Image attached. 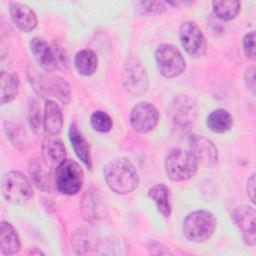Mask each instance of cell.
I'll use <instances>...</instances> for the list:
<instances>
[{
  "mask_svg": "<svg viewBox=\"0 0 256 256\" xmlns=\"http://www.w3.org/2000/svg\"><path fill=\"white\" fill-rule=\"evenodd\" d=\"M167 5H172V6H187V5H190L192 4L191 1H175V2H166Z\"/></svg>",
  "mask_w": 256,
  "mask_h": 256,
  "instance_id": "e575fe53",
  "label": "cell"
},
{
  "mask_svg": "<svg viewBox=\"0 0 256 256\" xmlns=\"http://www.w3.org/2000/svg\"><path fill=\"white\" fill-rule=\"evenodd\" d=\"M213 13L221 20L230 21L234 19L241 8V3L239 1H213L212 2Z\"/></svg>",
  "mask_w": 256,
  "mask_h": 256,
  "instance_id": "d4e9b609",
  "label": "cell"
},
{
  "mask_svg": "<svg viewBox=\"0 0 256 256\" xmlns=\"http://www.w3.org/2000/svg\"><path fill=\"white\" fill-rule=\"evenodd\" d=\"M180 42L188 55L200 58L206 53L207 42L200 27L193 21H185L179 29Z\"/></svg>",
  "mask_w": 256,
  "mask_h": 256,
  "instance_id": "ba28073f",
  "label": "cell"
},
{
  "mask_svg": "<svg viewBox=\"0 0 256 256\" xmlns=\"http://www.w3.org/2000/svg\"><path fill=\"white\" fill-rule=\"evenodd\" d=\"M37 248H33L31 251H30V253L33 255V254H37V255H40V254H44L42 251H40V250H36Z\"/></svg>",
  "mask_w": 256,
  "mask_h": 256,
  "instance_id": "d590c367",
  "label": "cell"
},
{
  "mask_svg": "<svg viewBox=\"0 0 256 256\" xmlns=\"http://www.w3.org/2000/svg\"><path fill=\"white\" fill-rule=\"evenodd\" d=\"M206 123L211 131L215 133H224L232 127L233 117L227 110L219 108L208 115Z\"/></svg>",
  "mask_w": 256,
  "mask_h": 256,
  "instance_id": "cb8c5ba5",
  "label": "cell"
},
{
  "mask_svg": "<svg viewBox=\"0 0 256 256\" xmlns=\"http://www.w3.org/2000/svg\"><path fill=\"white\" fill-rule=\"evenodd\" d=\"M81 212L84 219L94 223L103 217L104 205L93 191H87L81 201Z\"/></svg>",
  "mask_w": 256,
  "mask_h": 256,
  "instance_id": "44dd1931",
  "label": "cell"
},
{
  "mask_svg": "<svg viewBox=\"0 0 256 256\" xmlns=\"http://www.w3.org/2000/svg\"><path fill=\"white\" fill-rule=\"evenodd\" d=\"M130 124L138 133H148L153 130L159 120V113L156 107L149 102L136 104L130 112Z\"/></svg>",
  "mask_w": 256,
  "mask_h": 256,
  "instance_id": "9c48e42d",
  "label": "cell"
},
{
  "mask_svg": "<svg viewBox=\"0 0 256 256\" xmlns=\"http://www.w3.org/2000/svg\"><path fill=\"white\" fill-rule=\"evenodd\" d=\"M247 195L252 203H255V174H252L247 180Z\"/></svg>",
  "mask_w": 256,
  "mask_h": 256,
  "instance_id": "836d02e7",
  "label": "cell"
},
{
  "mask_svg": "<svg viewBox=\"0 0 256 256\" xmlns=\"http://www.w3.org/2000/svg\"><path fill=\"white\" fill-rule=\"evenodd\" d=\"M243 50L247 58L255 60V32L247 33L243 38Z\"/></svg>",
  "mask_w": 256,
  "mask_h": 256,
  "instance_id": "1f68e13d",
  "label": "cell"
},
{
  "mask_svg": "<svg viewBox=\"0 0 256 256\" xmlns=\"http://www.w3.org/2000/svg\"><path fill=\"white\" fill-rule=\"evenodd\" d=\"M199 161L190 150L174 149L165 159L166 174L172 181L181 182L192 178L198 170Z\"/></svg>",
  "mask_w": 256,
  "mask_h": 256,
  "instance_id": "3957f363",
  "label": "cell"
},
{
  "mask_svg": "<svg viewBox=\"0 0 256 256\" xmlns=\"http://www.w3.org/2000/svg\"><path fill=\"white\" fill-rule=\"evenodd\" d=\"M245 84L246 87L254 94L255 92V67L251 66L247 69L245 73Z\"/></svg>",
  "mask_w": 256,
  "mask_h": 256,
  "instance_id": "d6a6232c",
  "label": "cell"
},
{
  "mask_svg": "<svg viewBox=\"0 0 256 256\" xmlns=\"http://www.w3.org/2000/svg\"><path fill=\"white\" fill-rule=\"evenodd\" d=\"M19 79L10 72L2 71L0 76V99L1 104H6L13 101L18 94Z\"/></svg>",
  "mask_w": 256,
  "mask_h": 256,
  "instance_id": "7402d4cb",
  "label": "cell"
},
{
  "mask_svg": "<svg viewBox=\"0 0 256 256\" xmlns=\"http://www.w3.org/2000/svg\"><path fill=\"white\" fill-rule=\"evenodd\" d=\"M90 124L92 128L100 133H107L111 130L113 122L111 117L104 111H95L90 117Z\"/></svg>",
  "mask_w": 256,
  "mask_h": 256,
  "instance_id": "83f0119b",
  "label": "cell"
},
{
  "mask_svg": "<svg viewBox=\"0 0 256 256\" xmlns=\"http://www.w3.org/2000/svg\"><path fill=\"white\" fill-rule=\"evenodd\" d=\"M190 151L197 160L207 166H214L218 161V150L214 143L202 135L193 134L189 137Z\"/></svg>",
  "mask_w": 256,
  "mask_h": 256,
  "instance_id": "7c38bea8",
  "label": "cell"
},
{
  "mask_svg": "<svg viewBox=\"0 0 256 256\" xmlns=\"http://www.w3.org/2000/svg\"><path fill=\"white\" fill-rule=\"evenodd\" d=\"M173 122L179 127H189L197 115V104L189 95H179L170 105Z\"/></svg>",
  "mask_w": 256,
  "mask_h": 256,
  "instance_id": "8fae6325",
  "label": "cell"
},
{
  "mask_svg": "<svg viewBox=\"0 0 256 256\" xmlns=\"http://www.w3.org/2000/svg\"><path fill=\"white\" fill-rule=\"evenodd\" d=\"M7 130H9V133L7 132V134L9 135L10 140L12 141V143L20 149L25 148V146H27L29 144L28 142V135L26 134L25 130L22 129V127H17V126H13V127H7Z\"/></svg>",
  "mask_w": 256,
  "mask_h": 256,
  "instance_id": "f546056e",
  "label": "cell"
},
{
  "mask_svg": "<svg viewBox=\"0 0 256 256\" xmlns=\"http://www.w3.org/2000/svg\"><path fill=\"white\" fill-rule=\"evenodd\" d=\"M21 248L20 238L14 226L2 221L0 225V251L3 255H13Z\"/></svg>",
  "mask_w": 256,
  "mask_h": 256,
  "instance_id": "ac0fdd59",
  "label": "cell"
},
{
  "mask_svg": "<svg viewBox=\"0 0 256 256\" xmlns=\"http://www.w3.org/2000/svg\"><path fill=\"white\" fill-rule=\"evenodd\" d=\"M74 66L79 74L90 76L94 74L97 69L98 58L92 50L83 49L75 55Z\"/></svg>",
  "mask_w": 256,
  "mask_h": 256,
  "instance_id": "603a6c76",
  "label": "cell"
},
{
  "mask_svg": "<svg viewBox=\"0 0 256 256\" xmlns=\"http://www.w3.org/2000/svg\"><path fill=\"white\" fill-rule=\"evenodd\" d=\"M135 8L142 15H155L163 13L167 9V3L163 1H139Z\"/></svg>",
  "mask_w": 256,
  "mask_h": 256,
  "instance_id": "f1b7e54d",
  "label": "cell"
},
{
  "mask_svg": "<svg viewBox=\"0 0 256 256\" xmlns=\"http://www.w3.org/2000/svg\"><path fill=\"white\" fill-rule=\"evenodd\" d=\"M84 172L81 166L74 160L66 159L54 172V184L56 189L64 195L77 194L83 185Z\"/></svg>",
  "mask_w": 256,
  "mask_h": 256,
  "instance_id": "277c9868",
  "label": "cell"
},
{
  "mask_svg": "<svg viewBox=\"0 0 256 256\" xmlns=\"http://www.w3.org/2000/svg\"><path fill=\"white\" fill-rule=\"evenodd\" d=\"M69 139L77 157L82 161V163L87 168L91 170L92 158H91L90 146L88 141L85 139V137L79 130L76 123H72L69 127Z\"/></svg>",
  "mask_w": 256,
  "mask_h": 256,
  "instance_id": "e0dca14e",
  "label": "cell"
},
{
  "mask_svg": "<svg viewBox=\"0 0 256 256\" xmlns=\"http://www.w3.org/2000/svg\"><path fill=\"white\" fill-rule=\"evenodd\" d=\"M28 76H29V81L31 82V85L33 86L34 90L39 94L41 95L42 97H44L45 95V92L48 91L46 88H45V84L43 82V79H42V76L41 74L38 73L37 70L31 68L30 71H28Z\"/></svg>",
  "mask_w": 256,
  "mask_h": 256,
  "instance_id": "4dcf8cb0",
  "label": "cell"
},
{
  "mask_svg": "<svg viewBox=\"0 0 256 256\" xmlns=\"http://www.w3.org/2000/svg\"><path fill=\"white\" fill-rule=\"evenodd\" d=\"M42 160L51 170H55L66 160V148L56 135L45 137L42 142Z\"/></svg>",
  "mask_w": 256,
  "mask_h": 256,
  "instance_id": "4fadbf2b",
  "label": "cell"
},
{
  "mask_svg": "<svg viewBox=\"0 0 256 256\" xmlns=\"http://www.w3.org/2000/svg\"><path fill=\"white\" fill-rule=\"evenodd\" d=\"M51 94H53L62 104H68L71 99V89L68 82L60 76L53 77L49 82V88Z\"/></svg>",
  "mask_w": 256,
  "mask_h": 256,
  "instance_id": "484cf974",
  "label": "cell"
},
{
  "mask_svg": "<svg viewBox=\"0 0 256 256\" xmlns=\"http://www.w3.org/2000/svg\"><path fill=\"white\" fill-rule=\"evenodd\" d=\"M232 220L241 231L242 238L247 245L254 246L256 242V212L248 205L237 207L232 213Z\"/></svg>",
  "mask_w": 256,
  "mask_h": 256,
  "instance_id": "30bf717a",
  "label": "cell"
},
{
  "mask_svg": "<svg viewBox=\"0 0 256 256\" xmlns=\"http://www.w3.org/2000/svg\"><path fill=\"white\" fill-rule=\"evenodd\" d=\"M148 196L155 202L158 212L165 218L170 217L172 212L170 189L164 183L153 185L148 190Z\"/></svg>",
  "mask_w": 256,
  "mask_h": 256,
  "instance_id": "ffe728a7",
  "label": "cell"
},
{
  "mask_svg": "<svg viewBox=\"0 0 256 256\" xmlns=\"http://www.w3.org/2000/svg\"><path fill=\"white\" fill-rule=\"evenodd\" d=\"M1 190L4 198L12 204H24L33 196L31 181L19 171H9L4 175Z\"/></svg>",
  "mask_w": 256,
  "mask_h": 256,
  "instance_id": "5b68a950",
  "label": "cell"
},
{
  "mask_svg": "<svg viewBox=\"0 0 256 256\" xmlns=\"http://www.w3.org/2000/svg\"><path fill=\"white\" fill-rule=\"evenodd\" d=\"M123 85L133 96L144 95L149 87V79L145 68L137 59H130L122 72Z\"/></svg>",
  "mask_w": 256,
  "mask_h": 256,
  "instance_id": "52a82bcc",
  "label": "cell"
},
{
  "mask_svg": "<svg viewBox=\"0 0 256 256\" xmlns=\"http://www.w3.org/2000/svg\"><path fill=\"white\" fill-rule=\"evenodd\" d=\"M31 52L37 63L47 72H53L58 66L55 51L41 38L34 37L30 42Z\"/></svg>",
  "mask_w": 256,
  "mask_h": 256,
  "instance_id": "9a60e30c",
  "label": "cell"
},
{
  "mask_svg": "<svg viewBox=\"0 0 256 256\" xmlns=\"http://www.w3.org/2000/svg\"><path fill=\"white\" fill-rule=\"evenodd\" d=\"M9 12L13 23L23 32H31L37 26L38 20L35 12L27 4L21 2H11Z\"/></svg>",
  "mask_w": 256,
  "mask_h": 256,
  "instance_id": "5bb4252c",
  "label": "cell"
},
{
  "mask_svg": "<svg viewBox=\"0 0 256 256\" xmlns=\"http://www.w3.org/2000/svg\"><path fill=\"white\" fill-rule=\"evenodd\" d=\"M215 228V216L207 210H197L186 216L183 221L182 231L189 241L202 243L210 239Z\"/></svg>",
  "mask_w": 256,
  "mask_h": 256,
  "instance_id": "7a4b0ae2",
  "label": "cell"
},
{
  "mask_svg": "<svg viewBox=\"0 0 256 256\" xmlns=\"http://www.w3.org/2000/svg\"><path fill=\"white\" fill-rule=\"evenodd\" d=\"M27 115L31 129L35 133L41 132V129L43 127V117L41 114L40 105L35 98H30L28 101Z\"/></svg>",
  "mask_w": 256,
  "mask_h": 256,
  "instance_id": "4316f807",
  "label": "cell"
},
{
  "mask_svg": "<svg viewBox=\"0 0 256 256\" xmlns=\"http://www.w3.org/2000/svg\"><path fill=\"white\" fill-rule=\"evenodd\" d=\"M104 178L108 187L117 194H128L139 184L135 166L124 157L115 158L105 166Z\"/></svg>",
  "mask_w": 256,
  "mask_h": 256,
  "instance_id": "6da1fadb",
  "label": "cell"
},
{
  "mask_svg": "<svg viewBox=\"0 0 256 256\" xmlns=\"http://www.w3.org/2000/svg\"><path fill=\"white\" fill-rule=\"evenodd\" d=\"M155 59L159 72L166 78L179 76L186 67L182 53L171 44L159 45L155 51Z\"/></svg>",
  "mask_w": 256,
  "mask_h": 256,
  "instance_id": "8992f818",
  "label": "cell"
},
{
  "mask_svg": "<svg viewBox=\"0 0 256 256\" xmlns=\"http://www.w3.org/2000/svg\"><path fill=\"white\" fill-rule=\"evenodd\" d=\"M28 172L30 175L31 183L39 190L44 192H51L53 189V181L51 175V169H49L44 162L38 159H31Z\"/></svg>",
  "mask_w": 256,
  "mask_h": 256,
  "instance_id": "2e32d148",
  "label": "cell"
},
{
  "mask_svg": "<svg viewBox=\"0 0 256 256\" xmlns=\"http://www.w3.org/2000/svg\"><path fill=\"white\" fill-rule=\"evenodd\" d=\"M63 127V114L59 105L52 101L47 100L45 103L43 114V128L50 135H58Z\"/></svg>",
  "mask_w": 256,
  "mask_h": 256,
  "instance_id": "d6986e66",
  "label": "cell"
}]
</instances>
